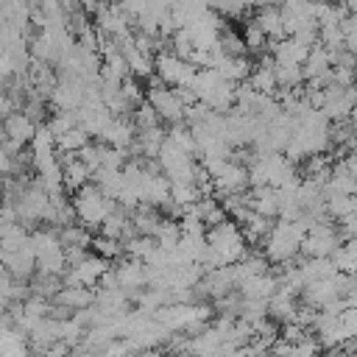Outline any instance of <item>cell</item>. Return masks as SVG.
I'll return each instance as SVG.
<instances>
[{
	"label": "cell",
	"mask_w": 357,
	"mask_h": 357,
	"mask_svg": "<svg viewBox=\"0 0 357 357\" xmlns=\"http://www.w3.org/2000/svg\"><path fill=\"white\" fill-rule=\"evenodd\" d=\"M78 212H81V218H84V220L95 223V220H100V218H103L106 206L100 204V195H98V192L84 190V192L78 195Z\"/></svg>",
	"instance_id": "7a4b0ae2"
},
{
	"label": "cell",
	"mask_w": 357,
	"mask_h": 357,
	"mask_svg": "<svg viewBox=\"0 0 357 357\" xmlns=\"http://www.w3.org/2000/svg\"><path fill=\"white\" fill-rule=\"evenodd\" d=\"M81 176H84V167H73V170L67 173V181H70V184H81Z\"/></svg>",
	"instance_id": "8992f818"
},
{
	"label": "cell",
	"mask_w": 357,
	"mask_h": 357,
	"mask_svg": "<svg viewBox=\"0 0 357 357\" xmlns=\"http://www.w3.org/2000/svg\"><path fill=\"white\" fill-rule=\"evenodd\" d=\"M61 145H64V148H75V145H81V137H78V131H70V134L61 139Z\"/></svg>",
	"instance_id": "5b68a950"
},
{
	"label": "cell",
	"mask_w": 357,
	"mask_h": 357,
	"mask_svg": "<svg viewBox=\"0 0 357 357\" xmlns=\"http://www.w3.org/2000/svg\"><path fill=\"white\" fill-rule=\"evenodd\" d=\"M0 206H3V192H0Z\"/></svg>",
	"instance_id": "52a82bcc"
},
{
	"label": "cell",
	"mask_w": 357,
	"mask_h": 357,
	"mask_svg": "<svg viewBox=\"0 0 357 357\" xmlns=\"http://www.w3.org/2000/svg\"><path fill=\"white\" fill-rule=\"evenodd\" d=\"M86 296L84 293H78V290H67V293H61V301H67V304H81Z\"/></svg>",
	"instance_id": "277c9868"
},
{
	"label": "cell",
	"mask_w": 357,
	"mask_h": 357,
	"mask_svg": "<svg viewBox=\"0 0 357 357\" xmlns=\"http://www.w3.org/2000/svg\"><path fill=\"white\" fill-rule=\"evenodd\" d=\"M17 109H14V103L8 100V95L6 92H0V126H3V120L8 117V114H14Z\"/></svg>",
	"instance_id": "3957f363"
},
{
	"label": "cell",
	"mask_w": 357,
	"mask_h": 357,
	"mask_svg": "<svg viewBox=\"0 0 357 357\" xmlns=\"http://www.w3.org/2000/svg\"><path fill=\"white\" fill-rule=\"evenodd\" d=\"M0 128H3V139L11 142L14 148H22L25 142H33V137H36V126H33V120L25 112L8 114Z\"/></svg>",
	"instance_id": "6da1fadb"
}]
</instances>
